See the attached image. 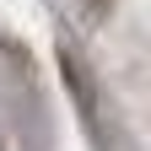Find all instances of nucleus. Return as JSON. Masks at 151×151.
Instances as JSON below:
<instances>
[{
  "label": "nucleus",
  "instance_id": "f257e3e1",
  "mask_svg": "<svg viewBox=\"0 0 151 151\" xmlns=\"http://www.w3.org/2000/svg\"><path fill=\"white\" fill-rule=\"evenodd\" d=\"M86 6H97V11H103V6H108V0H86Z\"/></svg>",
  "mask_w": 151,
  "mask_h": 151
}]
</instances>
